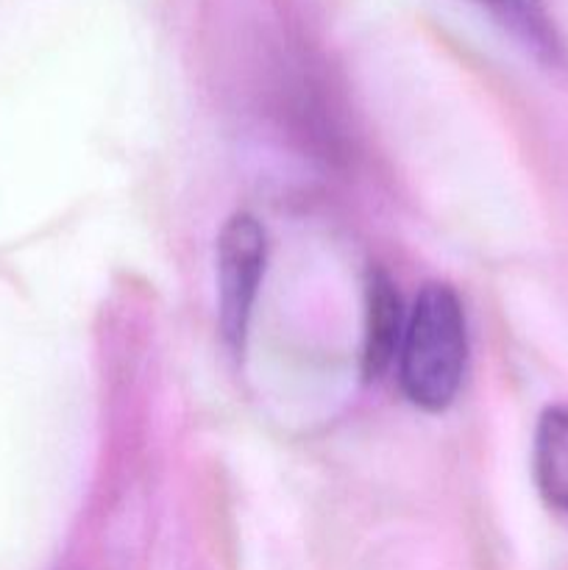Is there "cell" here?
<instances>
[{
	"mask_svg": "<svg viewBox=\"0 0 568 570\" xmlns=\"http://www.w3.org/2000/svg\"><path fill=\"white\" fill-rule=\"evenodd\" d=\"M401 390L423 412H443L460 393L468 360V328L449 284H427L412 304L399 345Z\"/></svg>",
	"mask_w": 568,
	"mask_h": 570,
	"instance_id": "cell-1",
	"label": "cell"
},
{
	"mask_svg": "<svg viewBox=\"0 0 568 570\" xmlns=\"http://www.w3.org/2000/svg\"><path fill=\"white\" fill-rule=\"evenodd\" d=\"M265 259L267 239L262 223L248 212L228 217L217 237V312L223 340L234 354L245 348Z\"/></svg>",
	"mask_w": 568,
	"mask_h": 570,
	"instance_id": "cell-2",
	"label": "cell"
},
{
	"mask_svg": "<svg viewBox=\"0 0 568 570\" xmlns=\"http://www.w3.org/2000/svg\"><path fill=\"white\" fill-rule=\"evenodd\" d=\"M404 312L388 273L371 271L365 284V345H362V371L365 379L384 376L399 356L401 334H404Z\"/></svg>",
	"mask_w": 568,
	"mask_h": 570,
	"instance_id": "cell-3",
	"label": "cell"
},
{
	"mask_svg": "<svg viewBox=\"0 0 568 570\" xmlns=\"http://www.w3.org/2000/svg\"><path fill=\"white\" fill-rule=\"evenodd\" d=\"M532 471L540 499L551 510L568 512V404H555L540 415Z\"/></svg>",
	"mask_w": 568,
	"mask_h": 570,
	"instance_id": "cell-4",
	"label": "cell"
},
{
	"mask_svg": "<svg viewBox=\"0 0 568 570\" xmlns=\"http://www.w3.org/2000/svg\"><path fill=\"white\" fill-rule=\"evenodd\" d=\"M468 3L488 11L532 56L543 61H557L560 39H557L549 14H546L543 0H468Z\"/></svg>",
	"mask_w": 568,
	"mask_h": 570,
	"instance_id": "cell-5",
	"label": "cell"
}]
</instances>
